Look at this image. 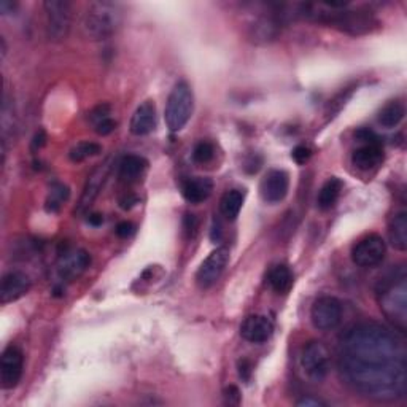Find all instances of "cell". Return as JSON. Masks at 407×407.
<instances>
[{"label": "cell", "instance_id": "1", "mask_svg": "<svg viewBox=\"0 0 407 407\" xmlns=\"http://www.w3.org/2000/svg\"><path fill=\"white\" fill-rule=\"evenodd\" d=\"M339 369L345 384L364 398L390 403L406 396L404 344L396 333L377 323H360L344 334Z\"/></svg>", "mask_w": 407, "mask_h": 407}, {"label": "cell", "instance_id": "2", "mask_svg": "<svg viewBox=\"0 0 407 407\" xmlns=\"http://www.w3.org/2000/svg\"><path fill=\"white\" fill-rule=\"evenodd\" d=\"M293 18L326 24L353 37L366 35L379 27V20L368 10H353L349 4H298L293 5Z\"/></svg>", "mask_w": 407, "mask_h": 407}, {"label": "cell", "instance_id": "3", "mask_svg": "<svg viewBox=\"0 0 407 407\" xmlns=\"http://www.w3.org/2000/svg\"><path fill=\"white\" fill-rule=\"evenodd\" d=\"M382 314L401 333L407 328V274L398 267L380 280L377 288Z\"/></svg>", "mask_w": 407, "mask_h": 407}, {"label": "cell", "instance_id": "4", "mask_svg": "<svg viewBox=\"0 0 407 407\" xmlns=\"http://www.w3.org/2000/svg\"><path fill=\"white\" fill-rule=\"evenodd\" d=\"M121 7L113 2H93L83 16V32L89 40H105L121 24Z\"/></svg>", "mask_w": 407, "mask_h": 407}, {"label": "cell", "instance_id": "5", "mask_svg": "<svg viewBox=\"0 0 407 407\" xmlns=\"http://www.w3.org/2000/svg\"><path fill=\"white\" fill-rule=\"evenodd\" d=\"M194 109V95L187 81H178L166 104V124L171 133H180L187 126Z\"/></svg>", "mask_w": 407, "mask_h": 407}, {"label": "cell", "instance_id": "6", "mask_svg": "<svg viewBox=\"0 0 407 407\" xmlns=\"http://www.w3.org/2000/svg\"><path fill=\"white\" fill-rule=\"evenodd\" d=\"M46 15V32L53 41L67 39L72 29V4L67 0H46L44 4Z\"/></svg>", "mask_w": 407, "mask_h": 407}, {"label": "cell", "instance_id": "7", "mask_svg": "<svg viewBox=\"0 0 407 407\" xmlns=\"http://www.w3.org/2000/svg\"><path fill=\"white\" fill-rule=\"evenodd\" d=\"M301 368L309 380H325L331 368V356L326 347L319 340H310L305 344L301 353Z\"/></svg>", "mask_w": 407, "mask_h": 407}, {"label": "cell", "instance_id": "8", "mask_svg": "<svg viewBox=\"0 0 407 407\" xmlns=\"http://www.w3.org/2000/svg\"><path fill=\"white\" fill-rule=\"evenodd\" d=\"M356 139L361 142V145L352 154L353 166L360 171L374 169L384 159V148H382L379 137L373 131L361 129L356 133Z\"/></svg>", "mask_w": 407, "mask_h": 407}, {"label": "cell", "instance_id": "9", "mask_svg": "<svg viewBox=\"0 0 407 407\" xmlns=\"http://www.w3.org/2000/svg\"><path fill=\"white\" fill-rule=\"evenodd\" d=\"M310 320L319 331H331L342 320V304L333 296H321L310 309Z\"/></svg>", "mask_w": 407, "mask_h": 407}, {"label": "cell", "instance_id": "10", "mask_svg": "<svg viewBox=\"0 0 407 407\" xmlns=\"http://www.w3.org/2000/svg\"><path fill=\"white\" fill-rule=\"evenodd\" d=\"M385 241L377 234H369L358 241L352 248V261L360 267H374L385 258Z\"/></svg>", "mask_w": 407, "mask_h": 407}, {"label": "cell", "instance_id": "11", "mask_svg": "<svg viewBox=\"0 0 407 407\" xmlns=\"http://www.w3.org/2000/svg\"><path fill=\"white\" fill-rule=\"evenodd\" d=\"M227 262H229V250L226 247L213 250L212 253L202 261V265L196 272V283L199 285V288L206 290L217 283L221 274L225 272Z\"/></svg>", "mask_w": 407, "mask_h": 407}, {"label": "cell", "instance_id": "12", "mask_svg": "<svg viewBox=\"0 0 407 407\" xmlns=\"http://www.w3.org/2000/svg\"><path fill=\"white\" fill-rule=\"evenodd\" d=\"M24 371V355L20 347L8 345L0 361V384L4 390H11L20 384Z\"/></svg>", "mask_w": 407, "mask_h": 407}, {"label": "cell", "instance_id": "13", "mask_svg": "<svg viewBox=\"0 0 407 407\" xmlns=\"http://www.w3.org/2000/svg\"><path fill=\"white\" fill-rule=\"evenodd\" d=\"M89 265H91V256L86 250H65L58 261V275L65 282H72V280L79 279Z\"/></svg>", "mask_w": 407, "mask_h": 407}, {"label": "cell", "instance_id": "14", "mask_svg": "<svg viewBox=\"0 0 407 407\" xmlns=\"http://www.w3.org/2000/svg\"><path fill=\"white\" fill-rule=\"evenodd\" d=\"M112 171V159L109 158L104 163L99 164L95 169L93 171L91 175L88 177L85 188H83V194L80 197L79 207H76V212L79 213H85L91 204L95 201V197L99 196V193L104 188V185L109 178V173Z\"/></svg>", "mask_w": 407, "mask_h": 407}, {"label": "cell", "instance_id": "15", "mask_svg": "<svg viewBox=\"0 0 407 407\" xmlns=\"http://www.w3.org/2000/svg\"><path fill=\"white\" fill-rule=\"evenodd\" d=\"M290 188V177L285 171L272 169L269 171L261 182V197L267 204H277L283 201L288 194Z\"/></svg>", "mask_w": 407, "mask_h": 407}, {"label": "cell", "instance_id": "16", "mask_svg": "<svg viewBox=\"0 0 407 407\" xmlns=\"http://www.w3.org/2000/svg\"><path fill=\"white\" fill-rule=\"evenodd\" d=\"M31 286V277L26 272L11 271L5 274L2 277V283H0V302L8 304L16 301V299L27 295Z\"/></svg>", "mask_w": 407, "mask_h": 407}, {"label": "cell", "instance_id": "17", "mask_svg": "<svg viewBox=\"0 0 407 407\" xmlns=\"http://www.w3.org/2000/svg\"><path fill=\"white\" fill-rule=\"evenodd\" d=\"M274 334V323L266 315H250L241 326V336L251 344H262Z\"/></svg>", "mask_w": 407, "mask_h": 407}, {"label": "cell", "instance_id": "18", "mask_svg": "<svg viewBox=\"0 0 407 407\" xmlns=\"http://www.w3.org/2000/svg\"><path fill=\"white\" fill-rule=\"evenodd\" d=\"M131 133L134 135H147L156 128V107L152 100H145L137 107L131 118Z\"/></svg>", "mask_w": 407, "mask_h": 407}, {"label": "cell", "instance_id": "19", "mask_svg": "<svg viewBox=\"0 0 407 407\" xmlns=\"http://www.w3.org/2000/svg\"><path fill=\"white\" fill-rule=\"evenodd\" d=\"M213 191V182L207 177H194L183 183V197L191 204H201L211 197Z\"/></svg>", "mask_w": 407, "mask_h": 407}, {"label": "cell", "instance_id": "20", "mask_svg": "<svg viewBox=\"0 0 407 407\" xmlns=\"http://www.w3.org/2000/svg\"><path fill=\"white\" fill-rule=\"evenodd\" d=\"M119 178L123 182H134L147 171L148 161L139 154H128L119 161Z\"/></svg>", "mask_w": 407, "mask_h": 407}, {"label": "cell", "instance_id": "21", "mask_svg": "<svg viewBox=\"0 0 407 407\" xmlns=\"http://www.w3.org/2000/svg\"><path fill=\"white\" fill-rule=\"evenodd\" d=\"M388 237L392 245L399 251L407 250V213L399 212L393 217L388 226Z\"/></svg>", "mask_w": 407, "mask_h": 407}, {"label": "cell", "instance_id": "22", "mask_svg": "<svg viewBox=\"0 0 407 407\" xmlns=\"http://www.w3.org/2000/svg\"><path fill=\"white\" fill-rule=\"evenodd\" d=\"M406 115V107L403 102L399 100H392L379 112V116H377V121L385 129L396 128V126L403 121Z\"/></svg>", "mask_w": 407, "mask_h": 407}, {"label": "cell", "instance_id": "23", "mask_svg": "<svg viewBox=\"0 0 407 407\" xmlns=\"http://www.w3.org/2000/svg\"><path fill=\"white\" fill-rule=\"evenodd\" d=\"M340 191H342V182L336 177L329 178V180L323 185L319 197H316V204H319L321 211H329V208L334 207V204L338 202L340 196Z\"/></svg>", "mask_w": 407, "mask_h": 407}, {"label": "cell", "instance_id": "24", "mask_svg": "<svg viewBox=\"0 0 407 407\" xmlns=\"http://www.w3.org/2000/svg\"><path fill=\"white\" fill-rule=\"evenodd\" d=\"M243 206V193L239 189L226 191L220 201V211L227 220H236Z\"/></svg>", "mask_w": 407, "mask_h": 407}, {"label": "cell", "instance_id": "25", "mask_svg": "<svg viewBox=\"0 0 407 407\" xmlns=\"http://www.w3.org/2000/svg\"><path fill=\"white\" fill-rule=\"evenodd\" d=\"M267 282L275 293L285 295L286 291H290L293 285V274L290 271V267H286L283 265L275 266L267 275Z\"/></svg>", "mask_w": 407, "mask_h": 407}, {"label": "cell", "instance_id": "26", "mask_svg": "<svg viewBox=\"0 0 407 407\" xmlns=\"http://www.w3.org/2000/svg\"><path fill=\"white\" fill-rule=\"evenodd\" d=\"M15 112H13V105H11L10 99L5 95L4 98V105H2V137H4V149L7 148V142L10 137H13V131H15Z\"/></svg>", "mask_w": 407, "mask_h": 407}, {"label": "cell", "instance_id": "27", "mask_svg": "<svg viewBox=\"0 0 407 407\" xmlns=\"http://www.w3.org/2000/svg\"><path fill=\"white\" fill-rule=\"evenodd\" d=\"M100 153H102V147L99 145V143L81 142V143H79V145L70 149L69 158L74 161V163H81V161L93 158V156H98V154H100Z\"/></svg>", "mask_w": 407, "mask_h": 407}, {"label": "cell", "instance_id": "28", "mask_svg": "<svg viewBox=\"0 0 407 407\" xmlns=\"http://www.w3.org/2000/svg\"><path fill=\"white\" fill-rule=\"evenodd\" d=\"M70 191L62 183H55L50 189V196L46 199V211L48 212H58L62 204L69 199Z\"/></svg>", "mask_w": 407, "mask_h": 407}, {"label": "cell", "instance_id": "29", "mask_svg": "<svg viewBox=\"0 0 407 407\" xmlns=\"http://www.w3.org/2000/svg\"><path fill=\"white\" fill-rule=\"evenodd\" d=\"M215 156V147L211 142H199L193 149V159L197 164L211 163Z\"/></svg>", "mask_w": 407, "mask_h": 407}, {"label": "cell", "instance_id": "30", "mask_svg": "<svg viewBox=\"0 0 407 407\" xmlns=\"http://www.w3.org/2000/svg\"><path fill=\"white\" fill-rule=\"evenodd\" d=\"M94 129L99 135H109L116 129V123L113 121L112 116H109V118H104V119H100V121L95 123Z\"/></svg>", "mask_w": 407, "mask_h": 407}, {"label": "cell", "instance_id": "31", "mask_svg": "<svg viewBox=\"0 0 407 407\" xmlns=\"http://www.w3.org/2000/svg\"><path fill=\"white\" fill-rule=\"evenodd\" d=\"M312 156V152H310L309 147H304V145H299L295 149H293L291 153V158L296 161L298 164H304L307 163V161Z\"/></svg>", "mask_w": 407, "mask_h": 407}, {"label": "cell", "instance_id": "32", "mask_svg": "<svg viewBox=\"0 0 407 407\" xmlns=\"http://www.w3.org/2000/svg\"><path fill=\"white\" fill-rule=\"evenodd\" d=\"M225 403L229 404V406H239L241 404V392H239V388L231 385L227 387L225 390Z\"/></svg>", "mask_w": 407, "mask_h": 407}, {"label": "cell", "instance_id": "33", "mask_svg": "<svg viewBox=\"0 0 407 407\" xmlns=\"http://www.w3.org/2000/svg\"><path fill=\"white\" fill-rule=\"evenodd\" d=\"M109 116H110V105L109 104H100L99 107H95V109L91 112V115H89L93 124H95L104 118H109Z\"/></svg>", "mask_w": 407, "mask_h": 407}, {"label": "cell", "instance_id": "34", "mask_svg": "<svg viewBox=\"0 0 407 407\" xmlns=\"http://www.w3.org/2000/svg\"><path fill=\"white\" fill-rule=\"evenodd\" d=\"M134 231H135V227H134L133 223H129V221H121V223H119L116 226V229H115L116 236L121 237V239L131 237V236L134 234Z\"/></svg>", "mask_w": 407, "mask_h": 407}, {"label": "cell", "instance_id": "35", "mask_svg": "<svg viewBox=\"0 0 407 407\" xmlns=\"http://www.w3.org/2000/svg\"><path fill=\"white\" fill-rule=\"evenodd\" d=\"M298 407H325L328 406L325 401L315 396H304L296 403Z\"/></svg>", "mask_w": 407, "mask_h": 407}, {"label": "cell", "instance_id": "36", "mask_svg": "<svg viewBox=\"0 0 407 407\" xmlns=\"http://www.w3.org/2000/svg\"><path fill=\"white\" fill-rule=\"evenodd\" d=\"M251 374V364L248 360H241L239 361V375L242 377L243 380H248V377Z\"/></svg>", "mask_w": 407, "mask_h": 407}, {"label": "cell", "instance_id": "37", "mask_svg": "<svg viewBox=\"0 0 407 407\" xmlns=\"http://www.w3.org/2000/svg\"><path fill=\"white\" fill-rule=\"evenodd\" d=\"M185 227H187V232L189 237L194 236L196 227H197V220L194 215H187V220H185Z\"/></svg>", "mask_w": 407, "mask_h": 407}, {"label": "cell", "instance_id": "38", "mask_svg": "<svg viewBox=\"0 0 407 407\" xmlns=\"http://www.w3.org/2000/svg\"><path fill=\"white\" fill-rule=\"evenodd\" d=\"M16 7L18 5L15 2H11V0H2V2H0V13L11 15L16 10Z\"/></svg>", "mask_w": 407, "mask_h": 407}, {"label": "cell", "instance_id": "39", "mask_svg": "<svg viewBox=\"0 0 407 407\" xmlns=\"http://www.w3.org/2000/svg\"><path fill=\"white\" fill-rule=\"evenodd\" d=\"M88 223L91 226H100L104 223V215L102 213H91L88 218Z\"/></svg>", "mask_w": 407, "mask_h": 407}, {"label": "cell", "instance_id": "40", "mask_svg": "<svg viewBox=\"0 0 407 407\" xmlns=\"http://www.w3.org/2000/svg\"><path fill=\"white\" fill-rule=\"evenodd\" d=\"M45 133L44 131H40V133L34 137V148H41L45 145Z\"/></svg>", "mask_w": 407, "mask_h": 407}]
</instances>
